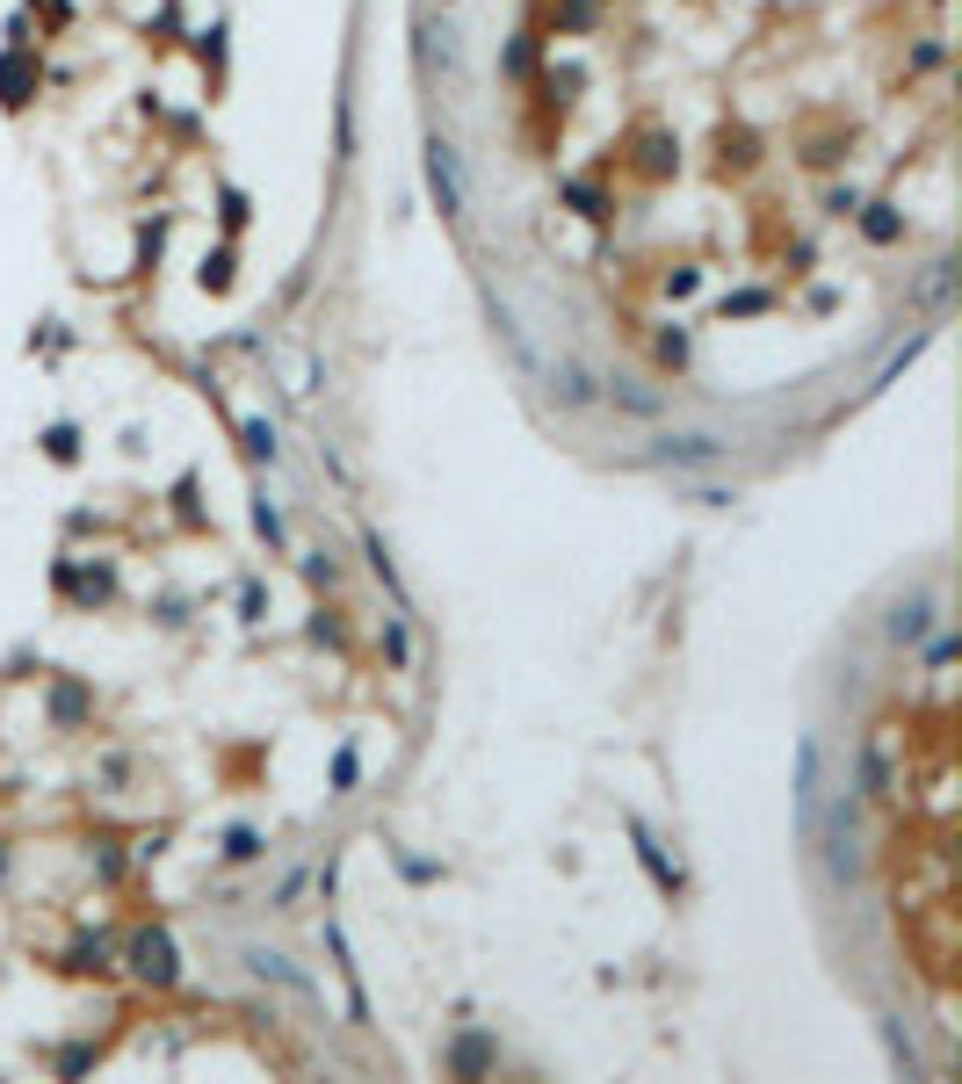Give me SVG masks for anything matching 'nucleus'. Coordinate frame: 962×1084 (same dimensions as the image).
Segmentation results:
<instances>
[{
	"mask_svg": "<svg viewBox=\"0 0 962 1084\" xmlns=\"http://www.w3.org/2000/svg\"><path fill=\"white\" fill-rule=\"evenodd\" d=\"M542 377H550V398H558V405H601V377L579 355H558Z\"/></svg>",
	"mask_w": 962,
	"mask_h": 1084,
	"instance_id": "nucleus-5",
	"label": "nucleus"
},
{
	"mask_svg": "<svg viewBox=\"0 0 962 1084\" xmlns=\"http://www.w3.org/2000/svg\"><path fill=\"white\" fill-rule=\"evenodd\" d=\"M131 969H138L145 983H175L181 976L175 940H167V932H138V940H131Z\"/></svg>",
	"mask_w": 962,
	"mask_h": 1084,
	"instance_id": "nucleus-7",
	"label": "nucleus"
},
{
	"mask_svg": "<svg viewBox=\"0 0 962 1084\" xmlns=\"http://www.w3.org/2000/svg\"><path fill=\"white\" fill-rule=\"evenodd\" d=\"M659 361H673V369L687 361V333H681V326H673V333H659Z\"/></svg>",
	"mask_w": 962,
	"mask_h": 1084,
	"instance_id": "nucleus-18",
	"label": "nucleus"
},
{
	"mask_svg": "<svg viewBox=\"0 0 962 1084\" xmlns=\"http://www.w3.org/2000/svg\"><path fill=\"white\" fill-rule=\"evenodd\" d=\"M883 629H891V644H897V651L927 644V637H933V593H911V601H897Z\"/></svg>",
	"mask_w": 962,
	"mask_h": 1084,
	"instance_id": "nucleus-6",
	"label": "nucleus"
},
{
	"mask_svg": "<svg viewBox=\"0 0 962 1084\" xmlns=\"http://www.w3.org/2000/svg\"><path fill=\"white\" fill-rule=\"evenodd\" d=\"M630 839H637V861L651 868V882H659V890H681V868H665V853H659V839H651L645 825H630Z\"/></svg>",
	"mask_w": 962,
	"mask_h": 1084,
	"instance_id": "nucleus-10",
	"label": "nucleus"
},
{
	"mask_svg": "<svg viewBox=\"0 0 962 1084\" xmlns=\"http://www.w3.org/2000/svg\"><path fill=\"white\" fill-rule=\"evenodd\" d=\"M355 781H362V759H355V745H340V759H333V795H348Z\"/></svg>",
	"mask_w": 962,
	"mask_h": 1084,
	"instance_id": "nucleus-14",
	"label": "nucleus"
},
{
	"mask_svg": "<svg viewBox=\"0 0 962 1084\" xmlns=\"http://www.w3.org/2000/svg\"><path fill=\"white\" fill-rule=\"evenodd\" d=\"M254 528H261L268 543H282V514H276V506H268V500H254Z\"/></svg>",
	"mask_w": 962,
	"mask_h": 1084,
	"instance_id": "nucleus-19",
	"label": "nucleus"
},
{
	"mask_svg": "<svg viewBox=\"0 0 962 1084\" xmlns=\"http://www.w3.org/2000/svg\"><path fill=\"white\" fill-rule=\"evenodd\" d=\"M427 181L441 195V217H463V159L449 138H427Z\"/></svg>",
	"mask_w": 962,
	"mask_h": 1084,
	"instance_id": "nucleus-4",
	"label": "nucleus"
},
{
	"mask_svg": "<svg viewBox=\"0 0 962 1084\" xmlns=\"http://www.w3.org/2000/svg\"><path fill=\"white\" fill-rule=\"evenodd\" d=\"M225 853H232V861H254V853H261V839H254V831H246V825H232Z\"/></svg>",
	"mask_w": 962,
	"mask_h": 1084,
	"instance_id": "nucleus-17",
	"label": "nucleus"
},
{
	"mask_svg": "<svg viewBox=\"0 0 962 1084\" xmlns=\"http://www.w3.org/2000/svg\"><path fill=\"white\" fill-rule=\"evenodd\" d=\"M384 651H391V666H405V658H413V644H405V622H399V615L384 622Z\"/></svg>",
	"mask_w": 962,
	"mask_h": 1084,
	"instance_id": "nucleus-16",
	"label": "nucleus"
},
{
	"mask_svg": "<svg viewBox=\"0 0 962 1084\" xmlns=\"http://www.w3.org/2000/svg\"><path fill=\"white\" fill-rule=\"evenodd\" d=\"M601 398H615V405H623V413H637V420H651L665 405L659 391H651V383H637V377H615V383H601Z\"/></svg>",
	"mask_w": 962,
	"mask_h": 1084,
	"instance_id": "nucleus-9",
	"label": "nucleus"
},
{
	"mask_svg": "<svg viewBox=\"0 0 962 1084\" xmlns=\"http://www.w3.org/2000/svg\"><path fill=\"white\" fill-rule=\"evenodd\" d=\"M651 463L709 470V463H724V442H717V434H659V442H651Z\"/></svg>",
	"mask_w": 962,
	"mask_h": 1084,
	"instance_id": "nucleus-3",
	"label": "nucleus"
},
{
	"mask_svg": "<svg viewBox=\"0 0 962 1084\" xmlns=\"http://www.w3.org/2000/svg\"><path fill=\"white\" fill-rule=\"evenodd\" d=\"M854 817H861V809H854V795H832V809H825V875H832V882H854L861 875V853H854Z\"/></svg>",
	"mask_w": 962,
	"mask_h": 1084,
	"instance_id": "nucleus-1",
	"label": "nucleus"
},
{
	"mask_svg": "<svg viewBox=\"0 0 962 1084\" xmlns=\"http://www.w3.org/2000/svg\"><path fill=\"white\" fill-rule=\"evenodd\" d=\"M362 557H369V571L391 585V601H399V615H405V593H399V571H391V550H384V535H362Z\"/></svg>",
	"mask_w": 962,
	"mask_h": 1084,
	"instance_id": "nucleus-12",
	"label": "nucleus"
},
{
	"mask_svg": "<svg viewBox=\"0 0 962 1084\" xmlns=\"http://www.w3.org/2000/svg\"><path fill=\"white\" fill-rule=\"evenodd\" d=\"M861 224H869V239H897V210L891 203H869V217H861Z\"/></svg>",
	"mask_w": 962,
	"mask_h": 1084,
	"instance_id": "nucleus-15",
	"label": "nucleus"
},
{
	"mask_svg": "<svg viewBox=\"0 0 962 1084\" xmlns=\"http://www.w3.org/2000/svg\"><path fill=\"white\" fill-rule=\"evenodd\" d=\"M246 969H254V976H268V983H290V991H312V983L282 962V954H268V947H246Z\"/></svg>",
	"mask_w": 962,
	"mask_h": 1084,
	"instance_id": "nucleus-11",
	"label": "nucleus"
},
{
	"mask_svg": "<svg viewBox=\"0 0 962 1084\" xmlns=\"http://www.w3.org/2000/svg\"><path fill=\"white\" fill-rule=\"evenodd\" d=\"M796 825L818 831V738L796 745Z\"/></svg>",
	"mask_w": 962,
	"mask_h": 1084,
	"instance_id": "nucleus-8",
	"label": "nucleus"
},
{
	"mask_svg": "<svg viewBox=\"0 0 962 1084\" xmlns=\"http://www.w3.org/2000/svg\"><path fill=\"white\" fill-rule=\"evenodd\" d=\"M304 579H312V585H333V557H304Z\"/></svg>",
	"mask_w": 962,
	"mask_h": 1084,
	"instance_id": "nucleus-20",
	"label": "nucleus"
},
{
	"mask_svg": "<svg viewBox=\"0 0 962 1084\" xmlns=\"http://www.w3.org/2000/svg\"><path fill=\"white\" fill-rule=\"evenodd\" d=\"M861 789L869 795H897V730L891 723H875L869 738H861Z\"/></svg>",
	"mask_w": 962,
	"mask_h": 1084,
	"instance_id": "nucleus-2",
	"label": "nucleus"
},
{
	"mask_svg": "<svg viewBox=\"0 0 962 1084\" xmlns=\"http://www.w3.org/2000/svg\"><path fill=\"white\" fill-rule=\"evenodd\" d=\"M246 456L276 463V427H268V420H246Z\"/></svg>",
	"mask_w": 962,
	"mask_h": 1084,
	"instance_id": "nucleus-13",
	"label": "nucleus"
}]
</instances>
